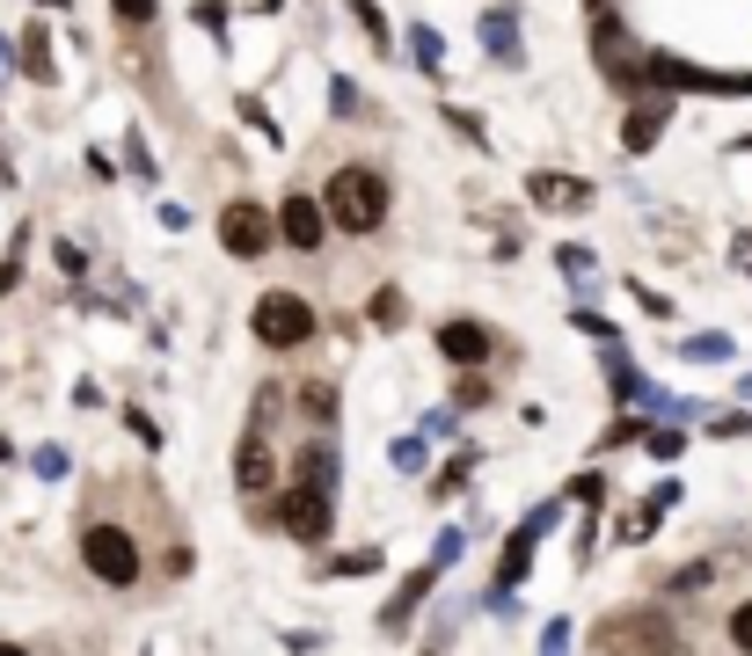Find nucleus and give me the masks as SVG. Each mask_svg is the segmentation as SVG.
I'll return each instance as SVG.
<instances>
[{"label": "nucleus", "instance_id": "1", "mask_svg": "<svg viewBox=\"0 0 752 656\" xmlns=\"http://www.w3.org/2000/svg\"><path fill=\"white\" fill-rule=\"evenodd\" d=\"M387 205H395V191H387V175L373 168V161H344V168L322 183V212H329V226H336V234H350V242L380 234Z\"/></svg>", "mask_w": 752, "mask_h": 656}, {"label": "nucleus", "instance_id": "2", "mask_svg": "<svg viewBox=\"0 0 752 656\" xmlns=\"http://www.w3.org/2000/svg\"><path fill=\"white\" fill-rule=\"evenodd\" d=\"M81 562L103 576L110 591H132V584H140V547H132V533H124V525H110V519H95V525L81 533Z\"/></svg>", "mask_w": 752, "mask_h": 656}, {"label": "nucleus", "instance_id": "3", "mask_svg": "<svg viewBox=\"0 0 752 656\" xmlns=\"http://www.w3.org/2000/svg\"><path fill=\"white\" fill-rule=\"evenodd\" d=\"M248 328H256V344H271V350H299L315 336V307L299 293H263L256 314H248Z\"/></svg>", "mask_w": 752, "mask_h": 656}, {"label": "nucleus", "instance_id": "4", "mask_svg": "<svg viewBox=\"0 0 752 656\" xmlns=\"http://www.w3.org/2000/svg\"><path fill=\"white\" fill-rule=\"evenodd\" d=\"M271 409H278V387L256 394V423L242 431V452H234V482H242V496H263L271 474H278V460H271Z\"/></svg>", "mask_w": 752, "mask_h": 656}, {"label": "nucleus", "instance_id": "5", "mask_svg": "<svg viewBox=\"0 0 752 656\" xmlns=\"http://www.w3.org/2000/svg\"><path fill=\"white\" fill-rule=\"evenodd\" d=\"M599 635H607V656H687V642L658 613H613Z\"/></svg>", "mask_w": 752, "mask_h": 656}, {"label": "nucleus", "instance_id": "6", "mask_svg": "<svg viewBox=\"0 0 752 656\" xmlns=\"http://www.w3.org/2000/svg\"><path fill=\"white\" fill-rule=\"evenodd\" d=\"M271 525H278V533H293V540H322V533L336 525L329 489H307V482L278 489V503H271Z\"/></svg>", "mask_w": 752, "mask_h": 656}, {"label": "nucleus", "instance_id": "7", "mask_svg": "<svg viewBox=\"0 0 752 656\" xmlns=\"http://www.w3.org/2000/svg\"><path fill=\"white\" fill-rule=\"evenodd\" d=\"M220 242H227V256H263V248H271V242H278V219H271V212H263V205H248V197H242V205H227V212H220Z\"/></svg>", "mask_w": 752, "mask_h": 656}, {"label": "nucleus", "instance_id": "8", "mask_svg": "<svg viewBox=\"0 0 752 656\" xmlns=\"http://www.w3.org/2000/svg\"><path fill=\"white\" fill-rule=\"evenodd\" d=\"M278 234H285V248H322V234H329V212L315 205V197H285L278 205Z\"/></svg>", "mask_w": 752, "mask_h": 656}, {"label": "nucleus", "instance_id": "9", "mask_svg": "<svg viewBox=\"0 0 752 656\" xmlns=\"http://www.w3.org/2000/svg\"><path fill=\"white\" fill-rule=\"evenodd\" d=\"M438 350H446V365H482V358H490V328H482V321H446V328H438Z\"/></svg>", "mask_w": 752, "mask_h": 656}, {"label": "nucleus", "instance_id": "10", "mask_svg": "<svg viewBox=\"0 0 752 656\" xmlns=\"http://www.w3.org/2000/svg\"><path fill=\"white\" fill-rule=\"evenodd\" d=\"M431 584H438V570H417V576H409V584H403V591H395V598H387V605H380V627H403V621H409V613H417V605H424V598H431Z\"/></svg>", "mask_w": 752, "mask_h": 656}, {"label": "nucleus", "instance_id": "11", "mask_svg": "<svg viewBox=\"0 0 752 656\" xmlns=\"http://www.w3.org/2000/svg\"><path fill=\"white\" fill-rule=\"evenodd\" d=\"M293 482H307V489H329V496H336V445H329V438L299 452V474H293Z\"/></svg>", "mask_w": 752, "mask_h": 656}, {"label": "nucleus", "instance_id": "12", "mask_svg": "<svg viewBox=\"0 0 752 656\" xmlns=\"http://www.w3.org/2000/svg\"><path fill=\"white\" fill-rule=\"evenodd\" d=\"M299 416H315V423H336V387H329V380H307V387H299Z\"/></svg>", "mask_w": 752, "mask_h": 656}, {"label": "nucleus", "instance_id": "13", "mask_svg": "<svg viewBox=\"0 0 752 656\" xmlns=\"http://www.w3.org/2000/svg\"><path fill=\"white\" fill-rule=\"evenodd\" d=\"M482 44H490V52L505 59V66H511V59H519V30H511L505 16H482Z\"/></svg>", "mask_w": 752, "mask_h": 656}, {"label": "nucleus", "instance_id": "14", "mask_svg": "<svg viewBox=\"0 0 752 656\" xmlns=\"http://www.w3.org/2000/svg\"><path fill=\"white\" fill-rule=\"evenodd\" d=\"M22 73H30V81H52V44H44V30L22 37Z\"/></svg>", "mask_w": 752, "mask_h": 656}, {"label": "nucleus", "instance_id": "15", "mask_svg": "<svg viewBox=\"0 0 752 656\" xmlns=\"http://www.w3.org/2000/svg\"><path fill=\"white\" fill-rule=\"evenodd\" d=\"M680 358H694V365H723V358H731V336H687Z\"/></svg>", "mask_w": 752, "mask_h": 656}, {"label": "nucleus", "instance_id": "16", "mask_svg": "<svg viewBox=\"0 0 752 656\" xmlns=\"http://www.w3.org/2000/svg\"><path fill=\"white\" fill-rule=\"evenodd\" d=\"M731 649H738V656H752V598L731 613Z\"/></svg>", "mask_w": 752, "mask_h": 656}, {"label": "nucleus", "instance_id": "17", "mask_svg": "<svg viewBox=\"0 0 752 656\" xmlns=\"http://www.w3.org/2000/svg\"><path fill=\"white\" fill-rule=\"evenodd\" d=\"M350 16L366 22V37H373V44H380V52H387V22H380V8H373V0H350Z\"/></svg>", "mask_w": 752, "mask_h": 656}, {"label": "nucleus", "instance_id": "18", "mask_svg": "<svg viewBox=\"0 0 752 656\" xmlns=\"http://www.w3.org/2000/svg\"><path fill=\"white\" fill-rule=\"evenodd\" d=\"M37 474H44V482H59V474H67V452H59V445H37Z\"/></svg>", "mask_w": 752, "mask_h": 656}, {"label": "nucleus", "instance_id": "19", "mask_svg": "<svg viewBox=\"0 0 752 656\" xmlns=\"http://www.w3.org/2000/svg\"><path fill=\"white\" fill-rule=\"evenodd\" d=\"M403 299H395V293H380V299H373V321H380V328H403Z\"/></svg>", "mask_w": 752, "mask_h": 656}, {"label": "nucleus", "instance_id": "20", "mask_svg": "<svg viewBox=\"0 0 752 656\" xmlns=\"http://www.w3.org/2000/svg\"><path fill=\"white\" fill-rule=\"evenodd\" d=\"M709 576H717V562H694V570L672 576V591H709Z\"/></svg>", "mask_w": 752, "mask_h": 656}, {"label": "nucleus", "instance_id": "21", "mask_svg": "<svg viewBox=\"0 0 752 656\" xmlns=\"http://www.w3.org/2000/svg\"><path fill=\"white\" fill-rule=\"evenodd\" d=\"M366 570H380V554H373V547H358V554H344V562H336V576H366Z\"/></svg>", "mask_w": 752, "mask_h": 656}, {"label": "nucleus", "instance_id": "22", "mask_svg": "<svg viewBox=\"0 0 752 656\" xmlns=\"http://www.w3.org/2000/svg\"><path fill=\"white\" fill-rule=\"evenodd\" d=\"M409 52H417V66H438V37L431 30H409Z\"/></svg>", "mask_w": 752, "mask_h": 656}, {"label": "nucleus", "instance_id": "23", "mask_svg": "<svg viewBox=\"0 0 752 656\" xmlns=\"http://www.w3.org/2000/svg\"><path fill=\"white\" fill-rule=\"evenodd\" d=\"M146 16H154V0H118V22H124V30H140Z\"/></svg>", "mask_w": 752, "mask_h": 656}, {"label": "nucleus", "instance_id": "24", "mask_svg": "<svg viewBox=\"0 0 752 656\" xmlns=\"http://www.w3.org/2000/svg\"><path fill=\"white\" fill-rule=\"evenodd\" d=\"M570 649V621H548V635H541V656H562Z\"/></svg>", "mask_w": 752, "mask_h": 656}, {"label": "nucleus", "instance_id": "25", "mask_svg": "<svg viewBox=\"0 0 752 656\" xmlns=\"http://www.w3.org/2000/svg\"><path fill=\"white\" fill-rule=\"evenodd\" d=\"M16 277H22V242H16V256H8V263H0V299H8V293H16Z\"/></svg>", "mask_w": 752, "mask_h": 656}, {"label": "nucleus", "instance_id": "26", "mask_svg": "<svg viewBox=\"0 0 752 656\" xmlns=\"http://www.w3.org/2000/svg\"><path fill=\"white\" fill-rule=\"evenodd\" d=\"M417 460H424V445H417V438H403V445H395V467H403V474H417Z\"/></svg>", "mask_w": 752, "mask_h": 656}, {"label": "nucleus", "instance_id": "27", "mask_svg": "<svg viewBox=\"0 0 752 656\" xmlns=\"http://www.w3.org/2000/svg\"><path fill=\"white\" fill-rule=\"evenodd\" d=\"M0 656H30V649H16V642H0Z\"/></svg>", "mask_w": 752, "mask_h": 656}]
</instances>
